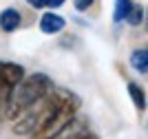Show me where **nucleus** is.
Here are the masks:
<instances>
[{
    "instance_id": "obj_1",
    "label": "nucleus",
    "mask_w": 148,
    "mask_h": 139,
    "mask_svg": "<svg viewBox=\"0 0 148 139\" xmlns=\"http://www.w3.org/2000/svg\"><path fill=\"white\" fill-rule=\"evenodd\" d=\"M80 97L69 88H53L13 121V133L31 139H73L86 130L77 117Z\"/></svg>"
},
{
    "instance_id": "obj_2",
    "label": "nucleus",
    "mask_w": 148,
    "mask_h": 139,
    "mask_svg": "<svg viewBox=\"0 0 148 139\" xmlns=\"http://www.w3.org/2000/svg\"><path fill=\"white\" fill-rule=\"evenodd\" d=\"M53 88H56V84H53V79H51L47 73L25 75V79H22L11 93V99H9V106H7V119L16 121L22 113H27L33 104H38L44 95H49Z\"/></svg>"
},
{
    "instance_id": "obj_3",
    "label": "nucleus",
    "mask_w": 148,
    "mask_h": 139,
    "mask_svg": "<svg viewBox=\"0 0 148 139\" xmlns=\"http://www.w3.org/2000/svg\"><path fill=\"white\" fill-rule=\"evenodd\" d=\"M25 75L27 73L22 64L0 60V128H2V121L7 119V106H9L11 93L25 79Z\"/></svg>"
},
{
    "instance_id": "obj_4",
    "label": "nucleus",
    "mask_w": 148,
    "mask_h": 139,
    "mask_svg": "<svg viewBox=\"0 0 148 139\" xmlns=\"http://www.w3.org/2000/svg\"><path fill=\"white\" fill-rule=\"evenodd\" d=\"M38 27H40V31H42L44 36H56V33L64 31V27H66V20L62 18L60 13H56V11H44L42 16H40V22H38Z\"/></svg>"
},
{
    "instance_id": "obj_5",
    "label": "nucleus",
    "mask_w": 148,
    "mask_h": 139,
    "mask_svg": "<svg viewBox=\"0 0 148 139\" xmlns=\"http://www.w3.org/2000/svg\"><path fill=\"white\" fill-rule=\"evenodd\" d=\"M20 24H22V13L16 7H7L0 11V29L5 33H13Z\"/></svg>"
},
{
    "instance_id": "obj_6",
    "label": "nucleus",
    "mask_w": 148,
    "mask_h": 139,
    "mask_svg": "<svg viewBox=\"0 0 148 139\" xmlns=\"http://www.w3.org/2000/svg\"><path fill=\"white\" fill-rule=\"evenodd\" d=\"M130 66L135 68L137 73H142V75H146L148 71V51L146 49H135L133 53H130Z\"/></svg>"
},
{
    "instance_id": "obj_7",
    "label": "nucleus",
    "mask_w": 148,
    "mask_h": 139,
    "mask_svg": "<svg viewBox=\"0 0 148 139\" xmlns=\"http://www.w3.org/2000/svg\"><path fill=\"white\" fill-rule=\"evenodd\" d=\"M133 0H115V7H113V22L119 24L126 20V16L130 13V9H133Z\"/></svg>"
},
{
    "instance_id": "obj_8",
    "label": "nucleus",
    "mask_w": 148,
    "mask_h": 139,
    "mask_svg": "<svg viewBox=\"0 0 148 139\" xmlns=\"http://www.w3.org/2000/svg\"><path fill=\"white\" fill-rule=\"evenodd\" d=\"M128 95H130V99H133V104H135L139 110H144L146 108V93H144V88L139 84H135V82H128Z\"/></svg>"
},
{
    "instance_id": "obj_9",
    "label": "nucleus",
    "mask_w": 148,
    "mask_h": 139,
    "mask_svg": "<svg viewBox=\"0 0 148 139\" xmlns=\"http://www.w3.org/2000/svg\"><path fill=\"white\" fill-rule=\"evenodd\" d=\"M144 13H146V9H144L142 5H133V9H130V13L126 16L124 22H128L130 27H139V24L144 22Z\"/></svg>"
},
{
    "instance_id": "obj_10",
    "label": "nucleus",
    "mask_w": 148,
    "mask_h": 139,
    "mask_svg": "<svg viewBox=\"0 0 148 139\" xmlns=\"http://www.w3.org/2000/svg\"><path fill=\"white\" fill-rule=\"evenodd\" d=\"M93 5H95V0H73L75 11H88Z\"/></svg>"
},
{
    "instance_id": "obj_11",
    "label": "nucleus",
    "mask_w": 148,
    "mask_h": 139,
    "mask_svg": "<svg viewBox=\"0 0 148 139\" xmlns=\"http://www.w3.org/2000/svg\"><path fill=\"white\" fill-rule=\"evenodd\" d=\"M64 2L66 0H44V7H49V11H53V9H60Z\"/></svg>"
},
{
    "instance_id": "obj_12",
    "label": "nucleus",
    "mask_w": 148,
    "mask_h": 139,
    "mask_svg": "<svg viewBox=\"0 0 148 139\" xmlns=\"http://www.w3.org/2000/svg\"><path fill=\"white\" fill-rule=\"evenodd\" d=\"M73 139H99L95 133H88V130H84V133H80L77 137H73Z\"/></svg>"
},
{
    "instance_id": "obj_13",
    "label": "nucleus",
    "mask_w": 148,
    "mask_h": 139,
    "mask_svg": "<svg viewBox=\"0 0 148 139\" xmlns=\"http://www.w3.org/2000/svg\"><path fill=\"white\" fill-rule=\"evenodd\" d=\"M27 5L33 9H44V0H27Z\"/></svg>"
}]
</instances>
